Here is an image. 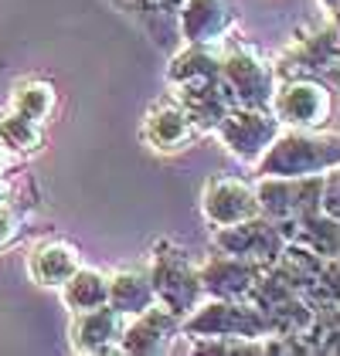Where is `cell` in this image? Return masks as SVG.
Returning <instances> with one entry per match:
<instances>
[{"mask_svg": "<svg viewBox=\"0 0 340 356\" xmlns=\"http://www.w3.org/2000/svg\"><path fill=\"white\" fill-rule=\"evenodd\" d=\"M340 163V133L323 129H283L255 163L258 177H310Z\"/></svg>", "mask_w": 340, "mask_h": 356, "instance_id": "1", "label": "cell"}, {"mask_svg": "<svg viewBox=\"0 0 340 356\" xmlns=\"http://www.w3.org/2000/svg\"><path fill=\"white\" fill-rule=\"evenodd\" d=\"M184 339H265L272 329L249 299H201V305L180 319Z\"/></svg>", "mask_w": 340, "mask_h": 356, "instance_id": "2", "label": "cell"}, {"mask_svg": "<svg viewBox=\"0 0 340 356\" xmlns=\"http://www.w3.org/2000/svg\"><path fill=\"white\" fill-rule=\"evenodd\" d=\"M150 282H153V296L160 305H167L173 316H191L204 299L201 289L198 265L187 258L184 248H173L170 241H160L153 248L150 258Z\"/></svg>", "mask_w": 340, "mask_h": 356, "instance_id": "3", "label": "cell"}, {"mask_svg": "<svg viewBox=\"0 0 340 356\" xmlns=\"http://www.w3.org/2000/svg\"><path fill=\"white\" fill-rule=\"evenodd\" d=\"M222 79L235 106H252V109H269L279 85L276 68L242 41H231L222 48Z\"/></svg>", "mask_w": 340, "mask_h": 356, "instance_id": "4", "label": "cell"}, {"mask_svg": "<svg viewBox=\"0 0 340 356\" xmlns=\"http://www.w3.org/2000/svg\"><path fill=\"white\" fill-rule=\"evenodd\" d=\"M269 109L286 129H323L334 115V92L323 79L293 75L276 85Z\"/></svg>", "mask_w": 340, "mask_h": 356, "instance_id": "5", "label": "cell"}, {"mask_svg": "<svg viewBox=\"0 0 340 356\" xmlns=\"http://www.w3.org/2000/svg\"><path fill=\"white\" fill-rule=\"evenodd\" d=\"M279 133H283V122L272 115V109H252V106H231L215 129L222 146L242 163H258Z\"/></svg>", "mask_w": 340, "mask_h": 356, "instance_id": "6", "label": "cell"}, {"mask_svg": "<svg viewBox=\"0 0 340 356\" xmlns=\"http://www.w3.org/2000/svg\"><path fill=\"white\" fill-rule=\"evenodd\" d=\"M320 193H323V173L310 177H258L255 197L258 211L276 224H289L320 211Z\"/></svg>", "mask_w": 340, "mask_h": 356, "instance_id": "7", "label": "cell"}, {"mask_svg": "<svg viewBox=\"0 0 340 356\" xmlns=\"http://www.w3.org/2000/svg\"><path fill=\"white\" fill-rule=\"evenodd\" d=\"M286 248V234L283 227L265 214H255L249 220H238V224H228L215 231V251H225L235 258H245L255 261L262 268H269Z\"/></svg>", "mask_w": 340, "mask_h": 356, "instance_id": "8", "label": "cell"}, {"mask_svg": "<svg viewBox=\"0 0 340 356\" xmlns=\"http://www.w3.org/2000/svg\"><path fill=\"white\" fill-rule=\"evenodd\" d=\"M276 75L293 79V75H310V79H337L340 82V34L337 24L330 21L327 28L313 31L300 38L283 55Z\"/></svg>", "mask_w": 340, "mask_h": 356, "instance_id": "9", "label": "cell"}, {"mask_svg": "<svg viewBox=\"0 0 340 356\" xmlns=\"http://www.w3.org/2000/svg\"><path fill=\"white\" fill-rule=\"evenodd\" d=\"M177 336H180V316H173L167 305L153 302L150 309L126 319V329L119 336V350L133 356L167 353Z\"/></svg>", "mask_w": 340, "mask_h": 356, "instance_id": "10", "label": "cell"}, {"mask_svg": "<svg viewBox=\"0 0 340 356\" xmlns=\"http://www.w3.org/2000/svg\"><path fill=\"white\" fill-rule=\"evenodd\" d=\"M201 211H204V220L211 227H228V224L262 214L258 197H255V184H245L238 177H211L204 184V193H201Z\"/></svg>", "mask_w": 340, "mask_h": 356, "instance_id": "11", "label": "cell"}, {"mask_svg": "<svg viewBox=\"0 0 340 356\" xmlns=\"http://www.w3.org/2000/svg\"><path fill=\"white\" fill-rule=\"evenodd\" d=\"M201 272V289L208 299H249L255 289V282L262 278V265L245 261V258H235L218 251L215 258H208L198 268Z\"/></svg>", "mask_w": 340, "mask_h": 356, "instance_id": "12", "label": "cell"}, {"mask_svg": "<svg viewBox=\"0 0 340 356\" xmlns=\"http://www.w3.org/2000/svg\"><path fill=\"white\" fill-rule=\"evenodd\" d=\"M184 44H218L235 24L231 0H180L177 7Z\"/></svg>", "mask_w": 340, "mask_h": 356, "instance_id": "13", "label": "cell"}, {"mask_svg": "<svg viewBox=\"0 0 340 356\" xmlns=\"http://www.w3.org/2000/svg\"><path fill=\"white\" fill-rule=\"evenodd\" d=\"M126 329V316L116 312L113 305H99L88 312H75L68 326V346L75 353H113L119 350V336Z\"/></svg>", "mask_w": 340, "mask_h": 356, "instance_id": "14", "label": "cell"}, {"mask_svg": "<svg viewBox=\"0 0 340 356\" xmlns=\"http://www.w3.org/2000/svg\"><path fill=\"white\" fill-rule=\"evenodd\" d=\"M173 99L187 109L198 133H215L218 122L225 119V112L235 106V99H231V92H228L222 75L201 79V82H187V85H173Z\"/></svg>", "mask_w": 340, "mask_h": 356, "instance_id": "15", "label": "cell"}, {"mask_svg": "<svg viewBox=\"0 0 340 356\" xmlns=\"http://www.w3.org/2000/svg\"><path fill=\"white\" fill-rule=\"evenodd\" d=\"M194 136H198L194 119L187 115V109H184L177 99L157 102L153 109L146 112V119H143V139H146L157 153H177V149H184Z\"/></svg>", "mask_w": 340, "mask_h": 356, "instance_id": "16", "label": "cell"}, {"mask_svg": "<svg viewBox=\"0 0 340 356\" xmlns=\"http://www.w3.org/2000/svg\"><path fill=\"white\" fill-rule=\"evenodd\" d=\"M79 268H82V254L68 241H41L28 254L31 278L38 285H45V289H61Z\"/></svg>", "mask_w": 340, "mask_h": 356, "instance_id": "17", "label": "cell"}, {"mask_svg": "<svg viewBox=\"0 0 340 356\" xmlns=\"http://www.w3.org/2000/svg\"><path fill=\"white\" fill-rule=\"evenodd\" d=\"M286 234V241L307 248L316 258H340V220L323 214V211H313L307 218L289 220V224H279Z\"/></svg>", "mask_w": 340, "mask_h": 356, "instance_id": "18", "label": "cell"}, {"mask_svg": "<svg viewBox=\"0 0 340 356\" xmlns=\"http://www.w3.org/2000/svg\"><path fill=\"white\" fill-rule=\"evenodd\" d=\"M153 302L157 296H153L150 268H123V272L109 275V305L116 312H123L126 319L150 309Z\"/></svg>", "mask_w": 340, "mask_h": 356, "instance_id": "19", "label": "cell"}, {"mask_svg": "<svg viewBox=\"0 0 340 356\" xmlns=\"http://www.w3.org/2000/svg\"><path fill=\"white\" fill-rule=\"evenodd\" d=\"M222 75V48L218 44H187L170 58L167 82L170 85H187L201 79H215Z\"/></svg>", "mask_w": 340, "mask_h": 356, "instance_id": "20", "label": "cell"}, {"mask_svg": "<svg viewBox=\"0 0 340 356\" xmlns=\"http://www.w3.org/2000/svg\"><path fill=\"white\" fill-rule=\"evenodd\" d=\"M61 299L72 312H88L109 302V275L99 268H79L65 285H61Z\"/></svg>", "mask_w": 340, "mask_h": 356, "instance_id": "21", "label": "cell"}, {"mask_svg": "<svg viewBox=\"0 0 340 356\" xmlns=\"http://www.w3.org/2000/svg\"><path fill=\"white\" fill-rule=\"evenodd\" d=\"M293 339L300 343V353H340V305L316 309L310 329Z\"/></svg>", "mask_w": 340, "mask_h": 356, "instance_id": "22", "label": "cell"}, {"mask_svg": "<svg viewBox=\"0 0 340 356\" xmlns=\"http://www.w3.org/2000/svg\"><path fill=\"white\" fill-rule=\"evenodd\" d=\"M0 143L7 149H14L17 156H28L41 146V122H34L14 109L0 112Z\"/></svg>", "mask_w": 340, "mask_h": 356, "instance_id": "23", "label": "cell"}, {"mask_svg": "<svg viewBox=\"0 0 340 356\" xmlns=\"http://www.w3.org/2000/svg\"><path fill=\"white\" fill-rule=\"evenodd\" d=\"M55 102H58L55 85L34 79V82L17 85V92H14V99H10V109L34 119V122H45V119L55 112Z\"/></svg>", "mask_w": 340, "mask_h": 356, "instance_id": "24", "label": "cell"}, {"mask_svg": "<svg viewBox=\"0 0 340 356\" xmlns=\"http://www.w3.org/2000/svg\"><path fill=\"white\" fill-rule=\"evenodd\" d=\"M320 211L340 220V163L323 173V193H320Z\"/></svg>", "mask_w": 340, "mask_h": 356, "instance_id": "25", "label": "cell"}, {"mask_svg": "<svg viewBox=\"0 0 340 356\" xmlns=\"http://www.w3.org/2000/svg\"><path fill=\"white\" fill-rule=\"evenodd\" d=\"M17 238H21V218L10 214L7 207H0V248H7Z\"/></svg>", "mask_w": 340, "mask_h": 356, "instance_id": "26", "label": "cell"}, {"mask_svg": "<svg viewBox=\"0 0 340 356\" xmlns=\"http://www.w3.org/2000/svg\"><path fill=\"white\" fill-rule=\"evenodd\" d=\"M14 163H17V153H14V149H7V146L0 143V177H7V173L14 170Z\"/></svg>", "mask_w": 340, "mask_h": 356, "instance_id": "27", "label": "cell"}, {"mask_svg": "<svg viewBox=\"0 0 340 356\" xmlns=\"http://www.w3.org/2000/svg\"><path fill=\"white\" fill-rule=\"evenodd\" d=\"M7 197H10V184L0 177V207H3V200H7Z\"/></svg>", "mask_w": 340, "mask_h": 356, "instance_id": "28", "label": "cell"}, {"mask_svg": "<svg viewBox=\"0 0 340 356\" xmlns=\"http://www.w3.org/2000/svg\"><path fill=\"white\" fill-rule=\"evenodd\" d=\"M320 3L327 7V14H330V17H334V14L340 10V0H320Z\"/></svg>", "mask_w": 340, "mask_h": 356, "instance_id": "29", "label": "cell"}]
</instances>
